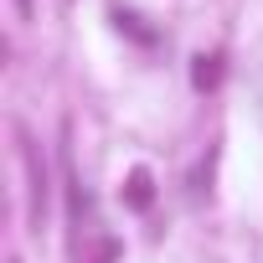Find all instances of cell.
<instances>
[{
	"label": "cell",
	"instance_id": "obj_1",
	"mask_svg": "<svg viewBox=\"0 0 263 263\" xmlns=\"http://www.w3.org/2000/svg\"><path fill=\"white\" fill-rule=\"evenodd\" d=\"M129 206H150V176L145 171L129 176Z\"/></svg>",
	"mask_w": 263,
	"mask_h": 263
}]
</instances>
